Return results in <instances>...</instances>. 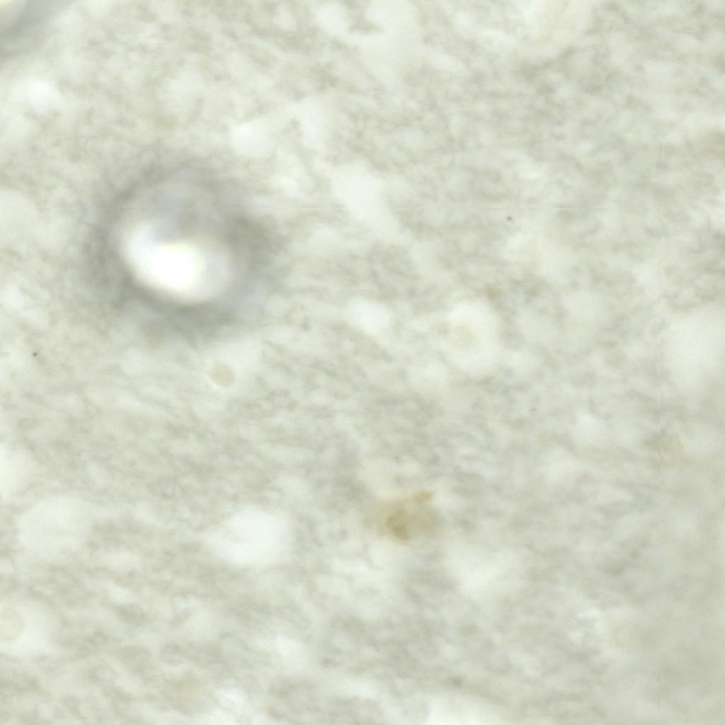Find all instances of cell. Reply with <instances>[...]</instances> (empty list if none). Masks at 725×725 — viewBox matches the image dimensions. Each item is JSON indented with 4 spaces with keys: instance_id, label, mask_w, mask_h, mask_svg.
<instances>
[{
    "instance_id": "cell-1",
    "label": "cell",
    "mask_w": 725,
    "mask_h": 725,
    "mask_svg": "<svg viewBox=\"0 0 725 725\" xmlns=\"http://www.w3.org/2000/svg\"><path fill=\"white\" fill-rule=\"evenodd\" d=\"M132 249L142 270L161 282L173 287L188 285L198 271V261L191 252L156 248L137 243Z\"/></svg>"
},
{
    "instance_id": "cell-2",
    "label": "cell",
    "mask_w": 725,
    "mask_h": 725,
    "mask_svg": "<svg viewBox=\"0 0 725 725\" xmlns=\"http://www.w3.org/2000/svg\"><path fill=\"white\" fill-rule=\"evenodd\" d=\"M54 6L49 2L30 1L20 7L2 34V52L6 56L33 45L47 23Z\"/></svg>"
},
{
    "instance_id": "cell-3",
    "label": "cell",
    "mask_w": 725,
    "mask_h": 725,
    "mask_svg": "<svg viewBox=\"0 0 725 725\" xmlns=\"http://www.w3.org/2000/svg\"><path fill=\"white\" fill-rule=\"evenodd\" d=\"M351 319L368 332H375L383 329L388 321L385 311L369 307H362L352 312Z\"/></svg>"
}]
</instances>
